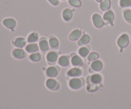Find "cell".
<instances>
[{
  "mask_svg": "<svg viewBox=\"0 0 131 109\" xmlns=\"http://www.w3.org/2000/svg\"><path fill=\"white\" fill-rule=\"evenodd\" d=\"M58 74V69L54 66H51L47 68L46 74L49 77H54Z\"/></svg>",
  "mask_w": 131,
  "mask_h": 109,
  "instance_id": "52a82bcc",
  "label": "cell"
},
{
  "mask_svg": "<svg viewBox=\"0 0 131 109\" xmlns=\"http://www.w3.org/2000/svg\"><path fill=\"white\" fill-rule=\"evenodd\" d=\"M49 45L53 49H56L58 47V41L56 38H51L49 40Z\"/></svg>",
  "mask_w": 131,
  "mask_h": 109,
  "instance_id": "cb8c5ba5",
  "label": "cell"
},
{
  "mask_svg": "<svg viewBox=\"0 0 131 109\" xmlns=\"http://www.w3.org/2000/svg\"><path fill=\"white\" fill-rule=\"evenodd\" d=\"M58 59V54L55 52H50L47 55V60L49 64H54L56 63Z\"/></svg>",
  "mask_w": 131,
  "mask_h": 109,
  "instance_id": "8992f818",
  "label": "cell"
},
{
  "mask_svg": "<svg viewBox=\"0 0 131 109\" xmlns=\"http://www.w3.org/2000/svg\"><path fill=\"white\" fill-rule=\"evenodd\" d=\"M4 25L8 29H13L15 28V25H16V22L15 20L12 19H6L3 20V22Z\"/></svg>",
  "mask_w": 131,
  "mask_h": 109,
  "instance_id": "8fae6325",
  "label": "cell"
},
{
  "mask_svg": "<svg viewBox=\"0 0 131 109\" xmlns=\"http://www.w3.org/2000/svg\"><path fill=\"white\" fill-rule=\"evenodd\" d=\"M59 64L61 66H67L69 64V59L68 57L65 56H63L60 57L59 59Z\"/></svg>",
  "mask_w": 131,
  "mask_h": 109,
  "instance_id": "44dd1931",
  "label": "cell"
},
{
  "mask_svg": "<svg viewBox=\"0 0 131 109\" xmlns=\"http://www.w3.org/2000/svg\"><path fill=\"white\" fill-rule=\"evenodd\" d=\"M104 19L105 21H106L108 23H112L114 20V14L111 10L106 11L103 16Z\"/></svg>",
  "mask_w": 131,
  "mask_h": 109,
  "instance_id": "30bf717a",
  "label": "cell"
},
{
  "mask_svg": "<svg viewBox=\"0 0 131 109\" xmlns=\"http://www.w3.org/2000/svg\"><path fill=\"white\" fill-rule=\"evenodd\" d=\"M110 5H111L110 0H104L101 3L100 7L102 11H106L110 8Z\"/></svg>",
  "mask_w": 131,
  "mask_h": 109,
  "instance_id": "ac0fdd59",
  "label": "cell"
},
{
  "mask_svg": "<svg viewBox=\"0 0 131 109\" xmlns=\"http://www.w3.org/2000/svg\"><path fill=\"white\" fill-rule=\"evenodd\" d=\"M99 58V54L96 52H92L88 56V60L89 61H93Z\"/></svg>",
  "mask_w": 131,
  "mask_h": 109,
  "instance_id": "83f0119b",
  "label": "cell"
},
{
  "mask_svg": "<svg viewBox=\"0 0 131 109\" xmlns=\"http://www.w3.org/2000/svg\"><path fill=\"white\" fill-rule=\"evenodd\" d=\"M102 76L99 74H94L91 77V81L93 84H100L102 82Z\"/></svg>",
  "mask_w": 131,
  "mask_h": 109,
  "instance_id": "e0dca14e",
  "label": "cell"
},
{
  "mask_svg": "<svg viewBox=\"0 0 131 109\" xmlns=\"http://www.w3.org/2000/svg\"><path fill=\"white\" fill-rule=\"evenodd\" d=\"M26 51L29 53H34L38 51V46L36 43H29L26 47Z\"/></svg>",
  "mask_w": 131,
  "mask_h": 109,
  "instance_id": "4fadbf2b",
  "label": "cell"
},
{
  "mask_svg": "<svg viewBox=\"0 0 131 109\" xmlns=\"http://www.w3.org/2000/svg\"><path fill=\"white\" fill-rule=\"evenodd\" d=\"M46 86L47 87V88H49V89H52V90H57L59 89V86L58 83L57 82V81H56L55 80L52 79H49L47 80L46 82Z\"/></svg>",
  "mask_w": 131,
  "mask_h": 109,
  "instance_id": "277c9868",
  "label": "cell"
},
{
  "mask_svg": "<svg viewBox=\"0 0 131 109\" xmlns=\"http://www.w3.org/2000/svg\"><path fill=\"white\" fill-rule=\"evenodd\" d=\"M129 36L126 34H123L120 36L118 39L117 43L118 45L121 48H125L129 45Z\"/></svg>",
  "mask_w": 131,
  "mask_h": 109,
  "instance_id": "6da1fadb",
  "label": "cell"
},
{
  "mask_svg": "<svg viewBox=\"0 0 131 109\" xmlns=\"http://www.w3.org/2000/svg\"><path fill=\"white\" fill-rule=\"evenodd\" d=\"M92 19H93V24H94V26L96 28H102L104 26V24L103 19L101 17V15H99V14H94V15H93V17H92Z\"/></svg>",
  "mask_w": 131,
  "mask_h": 109,
  "instance_id": "3957f363",
  "label": "cell"
},
{
  "mask_svg": "<svg viewBox=\"0 0 131 109\" xmlns=\"http://www.w3.org/2000/svg\"><path fill=\"white\" fill-rule=\"evenodd\" d=\"M79 54H80V56H82V57H86L88 55V54H89V49L86 47H81V48L79 50Z\"/></svg>",
  "mask_w": 131,
  "mask_h": 109,
  "instance_id": "603a6c76",
  "label": "cell"
},
{
  "mask_svg": "<svg viewBox=\"0 0 131 109\" xmlns=\"http://www.w3.org/2000/svg\"><path fill=\"white\" fill-rule=\"evenodd\" d=\"M82 32L79 29H75V30L73 31L69 35V39L70 40L75 41L78 40L81 37Z\"/></svg>",
  "mask_w": 131,
  "mask_h": 109,
  "instance_id": "9c48e42d",
  "label": "cell"
},
{
  "mask_svg": "<svg viewBox=\"0 0 131 109\" xmlns=\"http://www.w3.org/2000/svg\"><path fill=\"white\" fill-rule=\"evenodd\" d=\"M71 62L72 65L75 66H79L83 64V60L81 59L79 56H74L72 57Z\"/></svg>",
  "mask_w": 131,
  "mask_h": 109,
  "instance_id": "2e32d148",
  "label": "cell"
},
{
  "mask_svg": "<svg viewBox=\"0 0 131 109\" xmlns=\"http://www.w3.org/2000/svg\"><path fill=\"white\" fill-rule=\"evenodd\" d=\"M48 1L50 3H51L53 5H55V6H56V5H58L59 3L58 0H48Z\"/></svg>",
  "mask_w": 131,
  "mask_h": 109,
  "instance_id": "f546056e",
  "label": "cell"
},
{
  "mask_svg": "<svg viewBox=\"0 0 131 109\" xmlns=\"http://www.w3.org/2000/svg\"><path fill=\"white\" fill-rule=\"evenodd\" d=\"M83 85V80L78 78H74L69 82V86L73 89H78Z\"/></svg>",
  "mask_w": 131,
  "mask_h": 109,
  "instance_id": "7a4b0ae2",
  "label": "cell"
},
{
  "mask_svg": "<svg viewBox=\"0 0 131 109\" xmlns=\"http://www.w3.org/2000/svg\"><path fill=\"white\" fill-rule=\"evenodd\" d=\"M90 41V37L87 34H84L83 35V37L81 38V39L79 40V42H78V45L80 46L84 45L86 44L89 42Z\"/></svg>",
  "mask_w": 131,
  "mask_h": 109,
  "instance_id": "ffe728a7",
  "label": "cell"
},
{
  "mask_svg": "<svg viewBox=\"0 0 131 109\" xmlns=\"http://www.w3.org/2000/svg\"><path fill=\"white\" fill-rule=\"evenodd\" d=\"M72 17V11L70 9H65L63 11V17L64 20L66 21H69L71 19Z\"/></svg>",
  "mask_w": 131,
  "mask_h": 109,
  "instance_id": "5bb4252c",
  "label": "cell"
},
{
  "mask_svg": "<svg viewBox=\"0 0 131 109\" xmlns=\"http://www.w3.org/2000/svg\"><path fill=\"white\" fill-rule=\"evenodd\" d=\"M120 5L122 7H129L131 6V0H120Z\"/></svg>",
  "mask_w": 131,
  "mask_h": 109,
  "instance_id": "4316f807",
  "label": "cell"
},
{
  "mask_svg": "<svg viewBox=\"0 0 131 109\" xmlns=\"http://www.w3.org/2000/svg\"><path fill=\"white\" fill-rule=\"evenodd\" d=\"M26 44V40L23 38H17L14 42V45L16 47L20 49L24 47Z\"/></svg>",
  "mask_w": 131,
  "mask_h": 109,
  "instance_id": "7c38bea8",
  "label": "cell"
},
{
  "mask_svg": "<svg viewBox=\"0 0 131 109\" xmlns=\"http://www.w3.org/2000/svg\"><path fill=\"white\" fill-rule=\"evenodd\" d=\"M82 74V71L78 68H74L71 69L67 72V75L72 77H76L81 76Z\"/></svg>",
  "mask_w": 131,
  "mask_h": 109,
  "instance_id": "5b68a950",
  "label": "cell"
},
{
  "mask_svg": "<svg viewBox=\"0 0 131 109\" xmlns=\"http://www.w3.org/2000/svg\"><path fill=\"white\" fill-rule=\"evenodd\" d=\"M97 1H98V2H101V1H102V0H96Z\"/></svg>",
  "mask_w": 131,
  "mask_h": 109,
  "instance_id": "4dcf8cb0",
  "label": "cell"
},
{
  "mask_svg": "<svg viewBox=\"0 0 131 109\" xmlns=\"http://www.w3.org/2000/svg\"><path fill=\"white\" fill-rule=\"evenodd\" d=\"M29 59L33 61H38L41 59V56L39 53H33L29 56Z\"/></svg>",
  "mask_w": 131,
  "mask_h": 109,
  "instance_id": "484cf974",
  "label": "cell"
},
{
  "mask_svg": "<svg viewBox=\"0 0 131 109\" xmlns=\"http://www.w3.org/2000/svg\"><path fill=\"white\" fill-rule=\"evenodd\" d=\"M38 37L37 33H33L31 34H29L28 38V42L29 43H32V42H35L38 40Z\"/></svg>",
  "mask_w": 131,
  "mask_h": 109,
  "instance_id": "7402d4cb",
  "label": "cell"
},
{
  "mask_svg": "<svg viewBox=\"0 0 131 109\" xmlns=\"http://www.w3.org/2000/svg\"><path fill=\"white\" fill-rule=\"evenodd\" d=\"M91 67L94 71H100L102 68V63L101 61H95L92 63Z\"/></svg>",
  "mask_w": 131,
  "mask_h": 109,
  "instance_id": "9a60e30c",
  "label": "cell"
},
{
  "mask_svg": "<svg viewBox=\"0 0 131 109\" xmlns=\"http://www.w3.org/2000/svg\"><path fill=\"white\" fill-rule=\"evenodd\" d=\"M39 47L41 51L46 52L49 49V43L46 40H42L39 43Z\"/></svg>",
  "mask_w": 131,
  "mask_h": 109,
  "instance_id": "d6986e66",
  "label": "cell"
},
{
  "mask_svg": "<svg viewBox=\"0 0 131 109\" xmlns=\"http://www.w3.org/2000/svg\"><path fill=\"white\" fill-rule=\"evenodd\" d=\"M69 3L70 5L75 7H79L81 5L80 0H69Z\"/></svg>",
  "mask_w": 131,
  "mask_h": 109,
  "instance_id": "f1b7e54d",
  "label": "cell"
},
{
  "mask_svg": "<svg viewBox=\"0 0 131 109\" xmlns=\"http://www.w3.org/2000/svg\"><path fill=\"white\" fill-rule=\"evenodd\" d=\"M13 56L17 59H23L26 56L25 52L21 49H16L13 51Z\"/></svg>",
  "mask_w": 131,
  "mask_h": 109,
  "instance_id": "ba28073f",
  "label": "cell"
},
{
  "mask_svg": "<svg viewBox=\"0 0 131 109\" xmlns=\"http://www.w3.org/2000/svg\"><path fill=\"white\" fill-rule=\"evenodd\" d=\"M124 16L125 20L129 22H131V10H126L124 11Z\"/></svg>",
  "mask_w": 131,
  "mask_h": 109,
  "instance_id": "d4e9b609",
  "label": "cell"
}]
</instances>
